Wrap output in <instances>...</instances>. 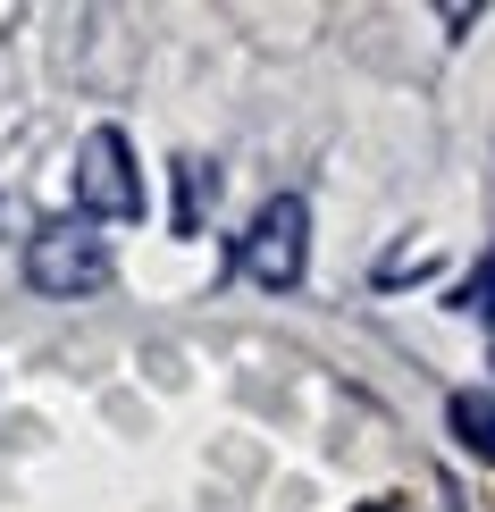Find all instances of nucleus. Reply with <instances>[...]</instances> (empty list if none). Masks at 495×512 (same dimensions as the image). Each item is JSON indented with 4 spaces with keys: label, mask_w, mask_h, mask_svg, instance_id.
I'll return each mask as SVG.
<instances>
[{
    "label": "nucleus",
    "mask_w": 495,
    "mask_h": 512,
    "mask_svg": "<svg viewBox=\"0 0 495 512\" xmlns=\"http://www.w3.org/2000/svg\"><path fill=\"white\" fill-rule=\"evenodd\" d=\"M445 429H454V445H462L470 462H487V471H495V395L487 387L445 395Z\"/></svg>",
    "instance_id": "4"
},
{
    "label": "nucleus",
    "mask_w": 495,
    "mask_h": 512,
    "mask_svg": "<svg viewBox=\"0 0 495 512\" xmlns=\"http://www.w3.org/2000/svg\"><path fill=\"white\" fill-rule=\"evenodd\" d=\"M462 311H470V319H487V328H495V244H487V261L470 269V286H462Z\"/></svg>",
    "instance_id": "6"
},
{
    "label": "nucleus",
    "mask_w": 495,
    "mask_h": 512,
    "mask_svg": "<svg viewBox=\"0 0 495 512\" xmlns=\"http://www.w3.org/2000/svg\"><path fill=\"white\" fill-rule=\"evenodd\" d=\"M76 210L84 219H143V168L118 126H93L76 143Z\"/></svg>",
    "instance_id": "3"
},
{
    "label": "nucleus",
    "mask_w": 495,
    "mask_h": 512,
    "mask_svg": "<svg viewBox=\"0 0 495 512\" xmlns=\"http://www.w3.org/2000/svg\"><path fill=\"white\" fill-rule=\"evenodd\" d=\"M26 286L51 294V303H84V294L110 286V244L84 219H51L26 236Z\"/></svg>",
    "instance_id": "1"
},
{
    "label": "nucleus",
    "mask_w": 495,
    "mask_h": 512,
    "mask_svg": "<svg viewBox=\"0 0 495 512\" xmlns=\"http://www.w3.org/2000/svg\"><path fill=\"white\" fill-rule=\"evenodd\" d=\"M311 269V202L303 194H269L252 210V236H244V277L261 294H294Z\"/></svg>",
    "instance_id": "2"
},
{
    "label": "nucleus",
    "mask_w": 495,
    "mask_h": 512,
    "mask_svg": "<svg viewBox=\"0 0 495 512\" xmlns=\"http://www.w3.org/2000/svg\"><path fill=\"white\" fill-rule=\"evenodd\" d=\"M361 512H395V504H386V496H378V504H361Z\"/></svg>",
    "instance_id": "7"
},
{
    "label": "nucleus",
    "mask_w": 495,
    "mask_h": 512,
    "mask_svg": "<svg viewBox=\"0 0 495 512\" xmlns=\"http://www.w3.org/2000/svg\"><path fill=\"white\" fill-rule=\"evenodd\" d=\"M219 202V177L210 160H177V236H202V210Z\"/></svg>",
    "instance_id": "5"
}]
</instances>
